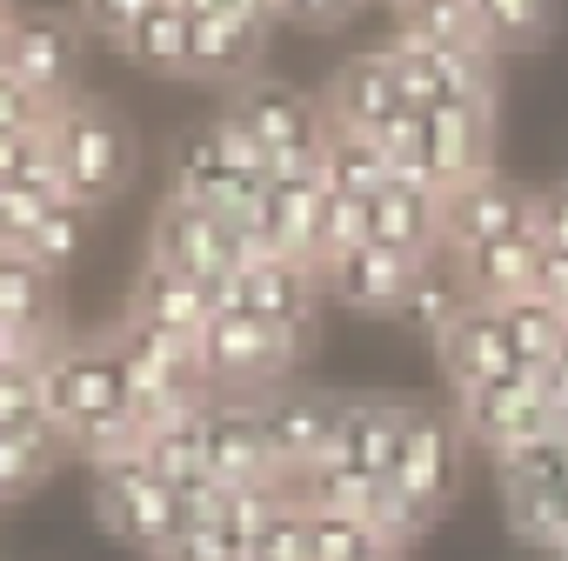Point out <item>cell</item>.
<instances>
[{"mask_svg": "<svg viewBox=\"0 0 568 561\" xmlns=\"http://www.w3.org/2000/svg\"><path fill=\"white\" fill-rule=\"evenodd\" d=\"M194 355H201V375H207L214 401H267V395H281V381H288L295 361H302V348L288 335H274L247 308L214 315L201 328Z\"/></svg>", "mask_w": 568, "mask_h": 561, "instance_id": "cell-1", "label": "cell"}, {"mask_svg": "<svg viewBox=\"0 0 568 561\" xmlns=\"http://www.w3.org/2000/svg\"><path fill=\"white\" fill-rule=\"evenodd\" d=\"M54 161H61V181H68V201L81 207H101L128 187L134 174V134L114 108L101 101H68L54 114Z\"/></svg>", "mask_w": 568, "mask_h": 561, "instance_id": "cell-2", "label": "cell"}, {"mask_svg": "<svg viewBox=\"0 0 568 561\" xmlns=\"http://www.w3.org/2000/svg\"><path fill=\"white\" fill-rule=\"evenodd\" d=\"M94 521L114 541H128L134 554L168 561V548L181 534V494L148 468V455H134V461L94 468Z\"/></svg>", "mask_w": 568, "mask_h": 561, "instance_id": "cell-3", "label": "cell"}, {"mask_svg": "<svg viewBox=\"0 0 568 561\" xmlns=\"http://www.w3.org/2000/svg\"><path fill=\"white\" fill-rule=\"evenodd\" d=\"M227 121H234V128H247V141H261V147H267L274 174H281V167H322V147H328V108H322V101H308L302 88L247 81V88H234Z\"/></svg>", "mask_w": 568, "mask_h": 561, "instance_id": "cell-4", "label": "cell"}, {"mask_svg": "<svg viewBox=\"0 0 568 561\" xmlns=\"http://www.w3.org/2000/svg\"><path fill=\"white\" fill-rule=\"evenodd\" d=\"M148 261H154V267H174V274H187V280H214V274H241V267L254 261V247H247V234H241L234 221H221L214 207L168 194V201L154 207Z\"/></svg>", "mask_w": 568, "mask_h": 561, "instance_id": "cell-5", "label": "cell"}, {"mask_svg": "<svg viewBox=\"0 0 568 561\" xmlns=\"http://www.w3.org/2000/svg\"><path fill=\"white\" fill-rule=\"evenodd\" d=\"M488 241H541V194L508 174H481L442 194V254L488 247Z\"/></svg>", "mask_w": 568, "mask_h": 561, "instance_id": "cell-6", "label": "cell"}, {"mask_svg": "<svg viewBox=\"0 0 568 561\" xmlns=\"http://www.w3.org/2000/svg\"><path fill=\"white\" fill-rule=\"evenodd\" d=\"M388 61L402 74V94H408L415 114H435V108H495V61L488 54H455V48H428V41L395 34Z\"/></svg>", "mask_w": 568, "mask_h": 561, "instance_id": "cell-7", "label": "cell"}, {"mask_svg": "<svg viewBox=\"0 0 568 561\" xmlns=\"http://www.w3.org/2000/svg\"><path fill=\"white\" fill-rule=\"evenodd\" d=\"M322 302H328V288H322V274H315L308 261L261 254V261H247V267H241V308H247L254 322H267L274 335H288L295 348H308V341H315Z\"/></svg>", "mask_w": 568, "mask_h": 561, "instance_id": "cell-8", "label": "cell"}, {"mask_svg": "<svg viewBox=\"0 0 568 561\" xmlns=\"http://www.w3.org/2000/svg\"><path fill=\"white\" fill-rule=\"evenodd\" d=\"M81 61H88V28L81 14H21L14 21V81H28L48 108L81 101Z\"/></svg>", "mask_w": 568, "mask_h": 561, "instance_id": "cell-9", "label": "cell"}, {"mask_svg": "<svg viewBox=\"0 0 568 561\" xmlns=\"http://www.w3.org/2000/svg\"><path fill=\"white\" fill-rule=\"evenodd\" d=\"M462 428H468L481 448L508 455V448H521V441H535V435H555V428H561V415H555V401H548L541 375H535V368H521V375H508V381L468 388V395H462Z\"/></svg>", "mask_w": 568, "mask_h": 561, "instance_id": "cell-10", "label": "cell"}, {"mask_svg": "<svg viewBox=\"0 0 568 561\" xmlns=\"http://www.w3.org/2000/svg\"><path fill=\"white\" fill-rule=\"evenodd\" d=\"M201 441H207V475L221 488H288L261 421V401H214L201 415Z\"/></svg>", "mask_w": 568, "mask_h": 561, "instance_id": "cell-11", "label": "cell"}, {"mask_svg": "<svg viewBox=\"0 0 568 561\" xmlns=\"http://www.w3.org/2000/svg\"><path fill=\"white\" fill-rule=\"evenodd\" d=\"M322 108H328V128H348V134H368V141H388L395 128L415 121V108H408V94H402V74H395V61H388V48H382V54H355L348 68H335Z\"/></svg>", "mask_w": 568, "mask_h": 561, "instance_id": "cell-12", "label": "cell"}, {"mask_svg": "<svg viewBox=\"0 0 568 561\" xmlns=\"http://www.w3.org/2000/svg\"><path fill=\"white\" fill-rule=\"evenodd\" d=\"M261 421H267V441H274V461L288 475V488L302 475H315L328 455H335V428H342V395H308V388H281L261 401Z\"/></svg>", "mask_w": 568, "mask_h": 561, "instance_id": "cell-13", "label": "cell"}, {"mask_svg": "<svg viewBox=\"0 0 568 561\" xmlns=\"http://www.w3.org/2000/svg\"><path fill=\"white\" fill-rule=\"evenodd\" d=\"M408 415L415 401H388V395H342V428H335V455L342 468L362 475H395L402 468V441H408Z\"/></svg>", "mask_w": 568, "mask_h": 561, "instance_id": "cell-14", "label": "cell"}, {"mask_svg": "<svg viewBox=\"0 0 568 561\" xmlns=\"http://www.w3.org/2000/svg\"><path fill=\"white\" fill-rule=\"evenodd\" d=\"M368 241L402 254V261H435L442 254V187L428 181H388L368 201Z\"/></svg>", "mask_w": 568, "mask_h": 561, "instance_id": "cell-15", "label": "cell"}, {"mask_svg": "<svg viewBox=\"0 0 568 561\" xmlns=\"http://www.w3.org/2000/svg\"><path fill=\"white\" fill-rule=\"evenodd\" d=\"M435 348H442V368H448V381L462 395L468 388H488V381H508V375L528 368L521 348H515V335H508V322H501V308H468Z\"/></svg>", "mask_w": 568, "mask_h": 561, "instance_id": "cell-16", "label": "cell"}, {"mask_svg": "<svg viewBox=\"0 0 568 561\" xmlns=\"http://www.w3.org/2000/svg\"><path fill=\"white\" fill-rule=\"evenodd\" d=\"M322 288H328V302H342V308H362V315H402V302H408V288H415V261H402V254H388V247H355V254H342V261H328L322 267Z\"/></svg>", "mask_w": 568, "mask_h": 561, "instance_id": "cell-17", "label": "cell"}, {"mask_svg": "<svg viewBox=\"0 0 568 561\" xmlns=\"http://www.w3.org/2000/svg\"><path fill=\"white\" fill-rule=\"evenodd\" d=\"M395 481L408 494H422L428 508H448L455 481H462V428L435 408H415L408 415V441H402V468Z\"/></svg>", "mask_w": 568, "mask_h": 561, "instance_id": "cell-18", "label": "cell"}, {"mask_svg": "<svg viewBox=\"0 0 568 561\" xmlns=\"http://www.w3.org/2000/svg\"><path fill=\"white\" fill-rule=\"evenodd\" d=\"M128 322L161 328V335H174V341H201V328L214 322V308H207V295H201V280H187V274H174V267H154V261H148V267L134 274Z\"/></svg>", "mask_w": 568, "mask_h": 561, "instance_id": "cell-19", "label": "cell"}, {"mask_svg": "<svg viewBox=\"0 0 568 561\" xmlns=\"http://www.w3.org/2000/svg\"><path fill=\"white\" fill-rule=\"evenodd\" d=\"M267 48V21H234V14H207L194 21V81H221V88H247Z\"/></svg>", "mask_w": 568, "mask_h": 561, "instance_id": "cell-20", "label": "cell"}, {"mask_svg": "<svg viewBox=\"0 0 568 561\" xmlns=\"http://www.w3.org/2000/svg\"><path fill=\"white\" fill-rule=\"evenodd\" d=\"M535 254H541V241H488V247H462L448 261L462 267L475 308H508V302L535 295Z\"/></svg>", "mask_w": 568, "mask_h": 561, "instance_id": "cell-21", "label": "cell"}, {"mask_svg": "<svg viewBox=\"0 0 568 561\" xmlns=\"http://www.w3.org/2000/svg\"><path fill=\"white\" fill-rule=\"evenodd\" d=\"M468 308H475V295H468L462 267H455L448 254H435V261H422V267H415V288H408V302H402V322H408L415 335L442 341Z\"/></svg>", "mask_w": 568, "mask_h": 561, "instance_id": "cell-22", "label": "cell"}, {"mask_svg": "<svg viewBox=\"0 0 568 561\" xmlns=\"http://www.w3.org/2000/svg\"><path fill=\"white\" fill-rule=\"evenodd\" d=\"M322 181L335 194H355V201H375L388 181H395V161L382 141L368 134H348V128H328V147H322Z\"/></svg>", "mask_w": 568, "mask_h": 561, "instance_id": "cell-23", "label": "cell"}, {"mask_svg": "<svg viewBox=\"0 0 568 561\" xmlns=\"http://www.w3.org/2000/svg\"><path fill=\"white\" fill-rule=\"evenodd\" d=\"M382 475H362V468H342V461H322L315 475L295 481V501L308 514H348V521H375L382 508Z\"/></svg>", "mask_w": 568, "mask_h": 561, "instance_id": "cell-24", "label": "cell"}, {"mask_svg": "<svg viewBox=\"0 0 568 561\" xmlns=\"http://www.w3.org/2000/svg\"><path fill=\"white\" fill-rule=\"evenodd\" d=\"M402 34H408V41H428V48H455V54H488V61H495L475 0H428V8L402 14Z\"/></svg>", "mask_w": 568, "mask_h": 561, "instance_id": "cell-25", "label": "cell"}, {"mask_svg": "<svg viewBox=\"0 0 568 561\" xmlns=\"http://www.w3.org/2000/svg\"><path fill=\"white\" fill-rule=\"evenodd\" d=\"M121 54H128L134 68H154V74H187V61H194V21L168 0V8H154V14L134 28V41H128Z\"/></svg>", "mask_w": 568, "mask_h": 561, "instance_id": "cell-26", "label": "cell"}, {"mask_svg": "<svg viewBox=\"0 0 568 561\" xmlns=\"http://www.w3.org/2000/svg\"><path fill=\"white\" fill-rule=\"evenodd\" d=\"M501 322H508V335H515V348H521V361H528V368H555V361L568 355V315H561V308H548L541 295L508 302V308H501Z\"/></svg>", "mask_w": 568, "mask_h": 561, "instance_id": "cell-27", "label": "cell"}, {"mask_svg": "<svg viewBox=\"0 0 568 561\" xmlns=\"http://www.w3.org/2000/svg\"><path fill=\"white\" fill-rule=\"evenodd\" d=\"M475 14H481L495 54H521L548 34V0H475Z\"/></svg>", "mask_w": 568, "mask_h": 561, "instance_id": "cell-28", "label": "cell"}, {"mask_svg": "<svg viewBox=\"0 0 568 561\" xmlns=\"http://www.w3.org/2000/svg\"><path fill=\"white\" fill-rule=\"evenodd\" d=\"M81 247H88V207H81V201H54V207L41 214V227H34V241H28V254H34L48 274H61Z\"/></svg>", "mask_w": 568, "mask_h": 561, "instance_id": "cell-29", "label": "cell"}, {"mask_svg": "<svg viewBox=\"0 0 568 561\" xmlns=\"http://www.w3.org/2000/svg\"><path fill=\"white\" fill-rule=\"evenodd\" d=\"M308 554H315V561H375V554H388V541H382L368 521L308 514Z\"/></svg>", "mask_w": 568, "mask_h": 561, "instance_id": "cell-30", "label": "cell"}, {"mask_svg": "<svg viewBox=\"0 0 568 561\" xmlns=\"http://www.w3.org/2000/svg\"><path fill=\"white\" fill-rule=\"evenodd\" d=\"M247 561H315L308 554V508L288 494L261 528H254V541H247Z\"/></svg>", "mask_w": 568, "mask_h": 561, "instance_id": "cell-31", "label": "cell"}, {"mask_svg": "<svg viewBox=\"0 0 568 561\" xmlns=\"http://www.w3.org/2000/svg\"><path fill=\"white\" fill-rule=\"evenodd\" d=\"M48 207H54V194H41L34 181H0V247L28 254V241H34Z\"/></svg>", "mask_w": 568, "mask_h": 561, "instance_id": "cell-32", "label": "cell"}, {"mask_svg": "<svg viewBox=\"0 0 568 561\" xmlns=\"http://www.w3.org/2000/svg\"><path fill=\"white\" fill-rule=\"evenodd\" d=\"M154 8H168V0H81V28H88L94 41H108V48H128L134 28H141Z\"/></svg>", "mask_w": 568, "mask_h": 561, "instance_id": "cell-33", "label": "cell"}, {"mask_svg": "<svg viewBox=\"0 0 568 561\" xmlns=\"http://www.w3.org/2000/svg\"><path fill=\"white\" fill-rule=\"evenodd\" d=\"M168 561H247V534L227 521H194V528H181Z\"/></svg>", "mask_w": 568, "mask_h": 561, "instance_id": "cell-34", "label": "cell"}, {"mask_svg": "<svg viewBox=\"0 0 568 561\" xmlns=\"http://www.w3.org/2000/svg\"><path fill=\"white\" fill-rule=\"evenodd\" d=\"M54 114L61 108H48L28 81L0 74V134H41V128H54Z\"/></svg>", "mask_w": 568, "mask_h": 561, "instance_id": "cell-35", "label": "cell"}, {"mask_svg": "<svg viewBox=\"0 0 568 561\" xmlns=\"http://www.w3.org/2000/svg\"><path fill=\"white\" fill-rule=\"evenodd\" d=\"M362 0H274V21H302V28H342Z\"/></svg>", "mask_w": 568, "mask_h": 561, "instance_id": "cell-36", "label": "cell"}, {"mask_svg": "<svg viewBox=\"0 0 568 561\" xmlns=\"http://www.w3.org/2000/svg\"><path fill=\"white\" fill-rule=\"evenodd\" d=\"M535 295L568 315V247H541L535 254Z\"/></svg>", "mask_w": 568, "mask_h": 561, "instance_id": "cell-37", "label": "cell"}, {"mask_svg": "<svg viewBox=\"0 0 568 561\" xmlns=\"http://www.w3.org/2000/svg\"><path fill=\"white\" fill-rule=\"evenodd\" d=\"M541 247H568V181L541 187Z\"/></svg>", "mask_w": 568, "mask_h": 561, "instance_id": "cell-38", "label": "cell"}, {"mask_svg": "<svg viewBox=\"0 0 568 561\" xmlns=\"http://www.w3.org/2000/svg\"><path fill=\"white\" fill-rule=\"evenodd\" d=\"M28 488H34V468L14 455L8 435H0V501H14V494H28Z\"/></svg>", "mask_w": 568, "mask_h": 561, "instance_id": "cell-39", "label": "cell"}, {"mask_svg": "<svg viewBox=\"0 0 568 561\" xmlns=\"http://www.w3.org/2000/svg\"><path fill=\"white\" fill-rule=\"evenodd\" d=\"M14 21H21V14L0 21V74H14Z\"/></svg>", "mask_w": 568, "mask_h": 561, "instance_id": "cell-40", "label": "cell"}, {"mask_svg": "<svg viewBox=\"0 0 568 561\" xmlns=\"http://www.w3.org/2000/svg\"><path fill=\"white\" fill-rule=\"evenodd\" d=\"M415 8H428V0H395V14H415Z\"/></svg>", "mask_w": 568, "mask_h": 561, "instance_id": "cell-41", "label": "cell"}, {"mask_svg": "<svg viewBox=\"0 0 568 561\" xmlns=\"http://www.w3.org/2000/svg\"><path fill=\"white\" fill-rule=\"evenodd\" d=\"M375 561H402V554H395V548H388V554H375Z\"/></svg>", "mask_w": 568, "mask_h": 561, "instance_id": "cell-42", "label": "cell"}, {"mask_svg": "<svg viewBox=\"0 0 568 561\" xmlns=\"http://www.w3.org/2000/svg\"><path fill=\"white\" fill-rule=\"evenodd\" d=\"M541 561H568V554H541Z\"/></svg>", "mask_w": 568, "mask_h": 561, "instance_id": "cell-43", "label": "cell"}]
</instances>
